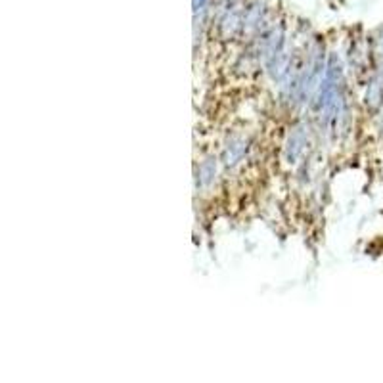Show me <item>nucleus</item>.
<instances>
[{
    "label": "nucleus",
    "mask_w": 383,
    "mask_h": 383,
    "mask_svg": "<svg viewBox=\"0 0 383 383\" xmlns=\"http://www.w3.org/2000/svg\"><path fill=\"white\" fill-rule=\"evenodd\" d=\"M194 4H196V10H201V8L206 6V0H194Z\"/></svg>",
    "instance_id": "1"
}]
</instances>
